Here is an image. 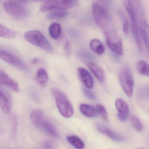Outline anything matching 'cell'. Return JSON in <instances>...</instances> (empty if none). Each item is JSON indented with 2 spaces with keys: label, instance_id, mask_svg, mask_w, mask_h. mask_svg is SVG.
Wrapping results in <instances>:
<instances>
[{
  "label": "cell",
  "instance_id": "obj_1",
  "mask_svg": "<svg viewBox=\"0 0 149 149\" xmlns=\"http://www.w3.org/2000/svg\"><path fill=\"white\" fill-rule=\"evenodd\" d=\"M24 38L28 42L41 48L46 52L54 53L53 46L39 31L31 30L26 31L24 34Z\"/></svg>",
  "mask_w": 149,
  "mask_h": 149
},
{
  "label": "cell",
  "instance_id": "obj_2",
  "mask_svg": "<svg viewBox=\"0 0 149 149\" xmlns=\"http://www.w3.org/2000/svg\"><path fill=\"white\" fill-rule=\"evenodd\" d=\"M51 93L60 114L65 118L72 117L73 114V107L65 95L60 90L55 88L52 89Z\"/></svg>",
  "mask_w": 149,
  "mask_h": 149
},
{
  "label": "cell",
  "instance_id": "obj_3",
  "mask_svg": "<svg viewBox=\"0 0 149 149\" xmlns=\"http://www.w3.org/2000/svg\"><path fill=\"white\" fill-rule=\"evenodd\" d=\"M123 3L130 18L134 39L139 49L141 51L142 50L143 47L141 40L140 25L138 24L137 21V15L130 0H124Z\"/></svg>",
  "mask_w": 149,
  "mask_h": 149
},
{
  "label": "cell",
  "instance_id": "obj_4",
  "mask_svg": "<svg viewBox=\"0 0 149 149\" xmlns=\"http://www.w3.org/2000/svg\"><path fill=\"white\" fill-rule=\"evenodd\" d=\"M120 84L127 96L132 97L134 92V79L130 68L123 67L119 75Z\"/></svg>",
  "mask_w": 149,
  "mask_h": 149
},
{
  "label": "cell",
  "instance_id": "obj_5",
  "mask_svg": "<svg viewBox=\"0 0 149 149\" xmlns=\"http://www.w3.org/2000/svg\"><path fill=\"white\" fill-rule=\"evenodd\" d=\"M0 57L1 59L4 62L9 64L20 70L24 72H29V68L27 66L26 64L12 53L5 50L1 49Z\"/></svg>",
  "mask_w": 149,
  "mask_h": 149
},
{
  "label": "cell",
  "instance_id": "obj_6",
  "mask_svg": "<svg viewBox=\"0 0 149 149\" xmlns=\"http://www.w3.org/2000/svg\"><path fill=\"white\" fill-rule=\"evenodd\" d=\"M92 11L94 21L99 27L104 28L107 26L109 16L106 9L98 3H93Z\"/></svg>",
  "mask_w": 149,
  "mask_h": 149
},
{
  "label": "cell",
  "instance_id": "obj_7",
  "mask_svg": "<svg viewBox=\"0 0 149 149\" xmlns=\"http://www.w3.org/2000/svg\"><path fill=\"white\" fill-rule=\"evenodd\" d=\"M6 12L14 18L22 19L27 16V10L22 5L13 1H8L4 3Z\"/></svg>",
  "mask_w": 149,
  "mask_h": 149
},
{
  "label": "cell",
  "instance_id": "obj_8",
  "mask_svg": "<svg viewBox=\"0 0 149 149\" xmlns=\"http://www.w3.org/2000/svg\"><path fill=\"white\" fill-rule=\"evenodd\" d=\"M106 42L107 46L115 54L121 56L123 53V48L122 42L117 38L114 37L109 31L105 32Z\"/></svg>",
  "mask_w": 149,
  "mask_h": 149
},
{
  "label": "cell",
  "instance_id": "obj_9",
  "mask_svg": "<svg viewBox=\"0 0 149 149\" xmlns=\"http://www.w3.org/2000/svg\"><path fill=\"white\" fill-rule=\"evenodd\" d=\"M71 7L64 0H46L41 4L40 10L45 12L52 9H65Z\"/></svg>",
  "mask_w": 149,
  "mask_h": 149
},
{
  "label": "cell",
  "instance_id": "obj_10",
  "mask_svg": "<svg viewBox=\"0 0 149 149\" xmlns=\"http://www.w3.org/2000/svg\"><path fill=\"white\" fill-rule=\"evenodd\" d=\"M0 106L3 113L8 114L12 109V99L8 92L1 88L0 89Z\"/></svg>",
  "mask_w": 149,
  "mask_h": 149
},
{
  "label": "cell",
  "instance_id": "obj_11",
  "mask_svg": "<svg viewBox=\"0 0 149 149\" xmlns=\"http://www.w3.org/2000/svg\"><path fill=\"white\" fill-rule=\"evenodd\" d=\"M115 107L118 111V119L120 121L127 120L129 115V108L125 101L122 99H117L115 100Z\"/></svg>",
  "mask_w": 149,
  "mask_h": 149
},
{
  "label": "cell",
  "instance_id": "obj_12",
  "mask_svg": "<svg viewBox=\"0 0 149 149\" xmlns=\"http://www.w3.org/2000/svg\"><path fill=\"white\" fill-rule=\"evenodd\" d=\"M96 128L100 133L106 135L115 141L122 142L125 140L123 136L121 135L110 129L105 125L101 124H97L96 125Z\"/></svg>",
  "mask_w": 149,
  "mask_h": 149
},
{
  "label": "cell",
  "instance_id": "obj_13",
  "mask_svg": "<svg viewBox=\"0 0 149 149\" xmlns=\"http://www.w3.org/2000/svg\"><path fill=\"white\" fill-rule=\"evenodd\" d=\"M30 119L32 124L38 129H42L45 122V116L44 112L38 109H33L30 114Z\"/></svg>",
  "mask_w": 149,
  "mask_h": 149
},
{
  "label": "cell",
  "instance_id": "obj_14",
  "mask_svg": "<svg viewBox=\"0 0 149 149\" xmlns=\"http://www.w3.org/2000/svg\"><path fill=\"white\" fill-rule=\"evenodd\" d=\"M0 83L1 85L8 87L17 93L20 91L18 84L1 70L0 71Z\"/></svg>",
  "mask_w": 149,
  "mask_h": 149
},
{
  "label": "cell",
  "instance_id": "obj_15",
  "mask_svg": "<svg viewBox=\"0 0 149 149\" xmlns=\"http://www.w3.org/2000/svg\"><path fill=\"white\" fill-rule=\"evenodd\" d=\"M78 74L81 81L87 87L89 88L93 87V79L89 72L84 68H80L78 69Z\"/></svg>",
  "mask_w": 149,
  "mask_h": 149
},
{
  "label": "cell",
  "instance_id": "obj_16",
  "mask_svg": "<svg viewBox=\"0 0 149 149\" xmlns=\"http://www.w3.org/2000/svg\"><path fill=\"white\" fill-rule=\"evenodd\" d=\"M80 110L86 117L94 118L99 114L97 109L91 105L82 103L80 106Z\"/></svg>",
  "mask_w": 149,
  "mask_h": 149
},
{
  "label": "cell",
  "instance_id": "obj_17",
  "mask_svg": "<svg viewBox=\"0 0 149 149\" xmlns=\"http://www.w3.org/2000/svg\"><path fill=\"white\" fill-rule=\"evenodd\" d=\"M88 67L93 74L101 82H103L105 80V75L102 69L99 65L92 62H89Z\"/></svg>",
  "mask_w": 149,
  "mask_h": 149
},
{
  "label": "cell",
  "instance_id": "obj_18",
  "mask_svg": "<svg viewBox=\"0 0 149 149\" xmlns=\"http://www.w3.org/2000/svg\"><path fill=\"white\" fill-rule=\"evenodd\" d=\"M141 36L149 52V25L145 21L142 20L140 23Z\"/></svg>",
  "mask_w": 149,
  "mask_h": 149
},
{
  "label": "cell",
  "instance_id": "obj_19",
  "mask_svg": "<svg viewBox=\"0 0 149 149\" xmlns=\"http://www.w3.org/2000/svg\"><path fill=\"white\" fill-rule=\"evenodd\" d=\"M41 129L52 137L57 138L59 136L58 132L55 126L52 123L47 120H45Z\"/></svg>",
  "mask_w": 149,
  "mask_h": 149
},
{
  "label": "cell",
  "instance_id": "obj_20",
  "mask_svg": "<svg viewBox=\"0 0 149 149\" xmlns=\"http://www.w3.org/2000/svg\"><path fill=\"white\" fill-rule=\"evenodd\" d=\"M89 45L91 49L97 55H102L105 52V48L103 44L98 39H92L90 42Z\"/></svg>",
  "mask_w": 149,
  "mask_h": 149
},
{
  "label": "cell",
  "instance_id": "obj_21",
  "mask_svg": "<svg viewBox=\"0 0 149 149\" xmlns=\"http://www.w3.org/2000/svg\"><path fill=\"white\" fill-rule=\"evenodd\" d=\"M68 14V12L65 9H59L51 11L47 14L46 16L50 20L60 19L66 17Z\"/></svg>",
  "mask_w": 149,
  "mask_h": 149
},
{
  "label": "cell",
  "instance_id": "obj_22",
  "mask_svg": "<svg viewBox=\"0 0 149 149\" xmlns=\"http://www.w3.org/2000/svg\"><path fill=\"white\" fill-rule=\"evenodd\" d=\"M49 32L52 38L54 39H58L61 34V28L60 24L57 23L52 24L49 27Z\"/></svg>",
  "mask_w": 149,
  "mask_h": 149
},
{
  "label": "cell",
  "instance_id": "obj_23",
  "mask_svg": "<svg viewBox=\"0 0 149 149\" xmlns=\"http://www.w3.org/2000/svg\"><path fill=\"white\" fill-rule=\"evenodd\" d=\"M67 141L77 149H83L85 148V144L82 140L75 136H69L66 138Z\"/></svg>",
  "mask_w": 149,
  "mask_h": 149
},
{
  "label": "cell",
  "instance_id": "obj_24",
  "mask_svg": "<svg viewBox=\"0 0 149 149\" xmlns=\"http://www.w3.org/2000/svg\"><path fill=\"white\" fill-rule=\"evenodd\" d=\"M36 78L38 83L41 85H44L47 83L49 77L46 70L43 68H40L37 71Z\"/></svg>",
  "mask_w": 149,
  "mask_h": 149
},
{
  "label": "cell",
  "instance_id": "obj_25",
  "mask_svg": "<svg viewBox=\"0 0 149 149\" xmlns=\"http://www.w3.org/2000/svg\"><path fill=\"white\" fill-rule=\"evenodd\" d=\"M0 36L5 38H14L15 36V33L13 31L2 24L0 25Z\"/></svg>",
  "mask_w": 149,
  "mask_h": 149
},
{
  "label": "cell",
  "instance_id": "obj_26",
  "mask_svg": "<svg viewBox=\"0 0 149 149\" xmlns=\"http://www.w3.org/2000/svg\"><path fill=\"white\" fill-rule=\"evenodd\" d=\"M135 10L137 16L142 18L144 15V10L142 6L141 0H130Z\"/></svg>",
  "mask_w": 149,
  "mask_h": 149
},
{
  "label": "cell",
  "instance_id": "obj_27",
  "mask_svg": "<svg viewBox=\"0 0 149 149\" xmlns=\"http://www.w3.org/2000/svg\"><path fill=\"white\" fill-rule=\"evenodd\" d=\"M137 68L141 74L149 77V64L143 60L139 61L137 64Z\"/></svg>",
  "mask_w": 149,
  "mask_h": 149
},
{
  "label": "cell",
  "instance_id": "obj_28",
  "mask_svg": "<svg viewBox=\"0 0 149 149\" xmlns=\"http://www.w3.org/2000/svg\"><path fill=\"white\" fill-rule=\"evenodd\" d=\"M78 58L82 60H92L94 59V56L91 53L85 50H80L77 52Z\"/></svg>",
  "mask_w": 149,
  "mask_h": 149
},
{
  "label": "cell",
  "instance_id": "obj_29",
  "mask_svg": "<svg viewBox=\"0 0 149 149\" xmlns=\"http://www.w3.org/2000/svg\"><path fill=\"white\" fill-rule=\"evenodd\" d=\"M130 121H131L132 126L136 131L140 132L142 130V124L137 117L134 116H131Z\"/></svg>",
  "mask_w": 149,
  "mask_h": 149
},
{
  "label": "cell",
  "instance_id": "obj_30",
  "mask_svg": "<svg viewBox=\"0 0 149 149\" xmlns=\"http://www.w3.org/2000/svg\"><path fill=\"white\" fill-rule=\"evenodd\" d=\"M96 108L98 113H99V114H100V115L101 116L103 120L106 122L108 121L107 112L104 106L101 105V104H97L96 105Z\"/></svg>",
  "mask_w": 149,
  "mask_h": 149
},
{
  "label": "cell",
  "instance_id": "obj_31",
  "mask_svg": "<svg viewBox=\"0 0 149 149\" xmlns=\"http://www.w3.org/2000/svg\"><path fill=\"white\" fill-rule=\"evenodd\" d=\"M83 92L85 95L88 99L91 100H96V97L94 94L89 89L84 88L83 89Z\"/></svg>",
  "mask_w": 149,
  "mask_h": 149
},
{
  "label": "cell",
  "instance_id": "obj_32",
  "mask_svg": "<svg viewBox=\"0 0 149 149\" xmlns=\"http://www.w3.org/2000/svg\"><path fill=\"white\" fill-rule=\"evenodd\" d=\"M129 28H130V25H129L128 21L127 20H125L124 23H123V27H122V29H123V31L124 34H126V35L128 34L129 31Z\"/></svg>",
  "mask_w": 149,
  "mask_h": 149
},
{
  "label": "cell",
  "instance_id": "obj_33",
  "mask_svg": "<svg viewBox=\"0 0 149 149\" xmlns=\"http://www.w3.org/2000/svg\"><path fill=\"white\" fill-rule=\"evenodd\" d=\"M44 148L45 149H54L53 144L50 142L46 141L44 143Z\"/></svg>",
  "mask_w": 149,
  "mask_h": 149
},
{
  "label": "cell",
  "instance_id": "obj_34",
  "mask_svg": "<svg viewBox=\"0 0 149 149\" xmlns=\"http://www.w3.org/2000/svg\"><path fill=\"white\" fill-rule=\"evenodd\" d=\"M65 51L66 56H69L71 54V44L69 42H67L65 45Z\"/></svg>",
  "mask_w": 149,
  "mask_h": 149
},
{
  "label": "cell",
  "instance_id": "obj_35",
  "mask_svg": "<svg viewBox=\"0 0 149 149\" xmlns=\"http://www.w3.org/2000/svg\"><path fill=\"white\" fill-rule=\"evenodd\" d=\"M64 1L67 4H69L71 7H72V6H73L75 0H64Z\"/></svg>",
  "mask_w": 149,
  "mask_h": 149
},
{
  "label": "cell",
  "instance_id": "obj_36",
  "mask_svg": "<svg viewBox=\"0 0 149 149\" xmlns=\"http://www.w3.org/2000/svg\"><path fill=\"white\" fill-rule=\"evenodd\" d=\"M37 62H38V59L37 58H34L33 60H32V63H33L36 64V63Z\"/></svg>",
  "mask_w": 149,
  "mask_h": 149
},
{
  "label": "cell",
  "instance_id": "obj_37",
  "mask_svg": "<svg viewBox=\"0 0 149 149\" xmlns=\"http://www.w3.org/2000/svg\"><path fill=\"white\" fill-rule=\"evenodd\" d=\"M18 1L23 3H26L29 1V0H18Z\"/></svg>",
  "mask_w": 149,
  "mask_h": 149
},
{
  "label": "cell",
  "instance_id": "obj_38",
  "mask_svg": "<svg viewBox=\"0 0 149 149\" xmlns=\"http://www.w3.org/2000/svg\"><path fill=\"white\" fill-rule=\"evenodd\" d=\"M34 2L41 1H43V0H32Z\"/></svg>",
  "mask_w": 149,
  "mask_h": 149
}]
</instances>
